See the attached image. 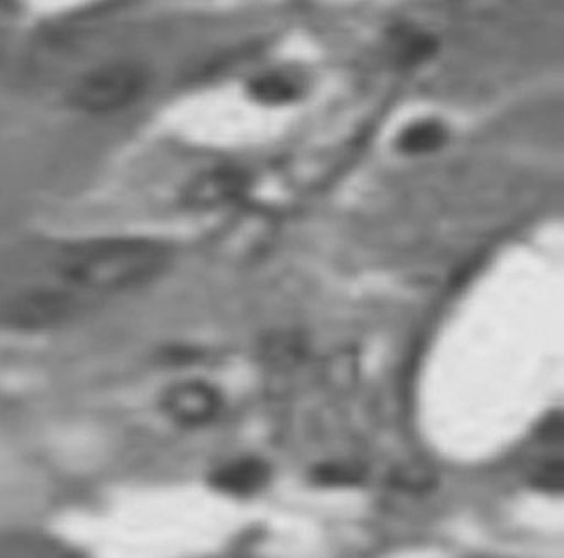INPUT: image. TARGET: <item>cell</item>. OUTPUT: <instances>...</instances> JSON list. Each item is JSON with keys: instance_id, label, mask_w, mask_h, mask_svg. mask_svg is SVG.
Returning a JSON list of instances; mask_svg holds the SVG:
<instances>
[{"instance_id": "6da1fadb", "label": "cell", "mask_w": 564, "mask_h": 558, "mask_svg": "<svg viewBox=\"0 0 564 558\" xmlns=\"http://www.w3.org/2000/svg\"><path fill=\"white\" fill-rule=\"evenodd\" d=\"M165 252L155 241L135 237H105L75 241L53 262L54 288L83 304L87 298L126 294L164 267Z\"/></svg>"}, {"instance_id": "7a4b0ae2", "label": "cell", "mask_w": 564, "mask_h": 558, "mask_svg": "<svg viewBox=\"0 0 564 558\" xmlns=\"http://www.w3.org/2000/svg\"><path fill=\"white\" fill-rule=\"evenodd\" d=\"M147 89L143 69L128 63L101 66L87 74L72 92L78 110L110 114L134 105Z\"/></svg>"}, {"instance_id": "3957f363", "label": "cell", "mask_w": 564, "mask_h": 558, "mask_svg": "<svg viewBox=\"0 0 564 558\" xmlns=\"http://www.w3.org/2000/svg\"><path fill=\"white\" fill-rule=\"evenodd\" d=\"M165 408L176 420L184 422V424H198L214 415L216 403L207 389L186 385V387L176 389L169 394Z\"/></svg>"}, {"instance_id": "277c9868", "label": "cell", "mask_w": 564, "mask_h": 558, "mask_svg": "<svg viewBox=\"0 0 564 558\" xmlns=\"http://www.w3.org/2000/svg\"><path fill=\"white\" fill-rule=\"evenodd\" d=\"M262 479H264V473L258 464L237 463L219 470L214 477V484L217 490L228 494H249L259 490Z\"/></svg>"}, {"instance_id": "5b68a950", "label": "cell", "mask_w": 564, "mask_h": 558, "mask_svg": "<svg viewBox=\"0 0 564 558\" xmlns=\"http://www.w3.org/2000/svg\"><path fill=\"white\" fill-rule=\"evenodd\" d=\"M434 47L436 44L427 35L406 33L400 41V57L409 63L424 62L434 53Z\"/></svg>"}, {"instance_id": "8992f818", "label": "cell", "mask_w": 564, "mask_h": 558, "mask_svg": "<svg viewBox=\"0 0 564 558\" xmlns=\"http://www.w3.org/2000/svg\"><path fill=\"white\" fill-rule=\"evenodd\" d=\"M254 92L262 101L280 102L291 99L294 89L283 78L264 77L259 78L258 83L254 84Z\"/></svg>"}, {"instance_id": "52a82bcc", "label": "cell", "mask_w": 564, "mask_h": 558, "mask_svg": "<svg viewBox=\"0 0 564 558\" xmlns=\"http://www.w3.org/2000/svg\"><path fill=\"white\" fill-rule=\"evenodd\" d=\"M440 141V131L433 125H422L410 131L406 143L412 147H430Z\"/></svg>"}]
</instances>
